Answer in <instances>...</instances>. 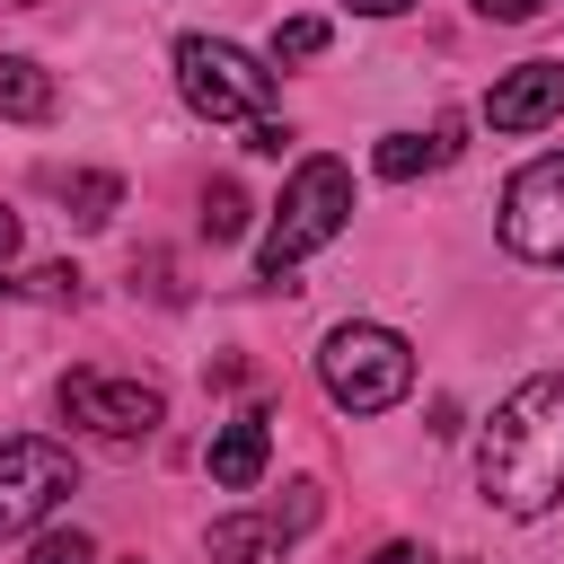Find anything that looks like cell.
<instances>
[{
  "mask_svg": "<svg viewBox=\"0 0 564 564\" xmlns=\"http://www.w3.org/2000/svg\"><path fill=\"white\" fill-rule=\"evenodd\" d=\"M476 485L502 520L555 511V494H564V370H538L494 405V423L476 441Z\"/></svg>",
  "mask_w": 564,
  "mask_h": 564,
  "instance_id": "obj_1",
  "label": "cell"
},
{
  "mask_svg": "<svg viewBox=\"0 0 564 564\" xmlns=\"http://www.w3.org/2000/svg\"><path fill=\"white\" fill-rule=\"evenodd\" d=\"M344 220H352V167L344 159H300L291 185H282V203H273V220H264V238H256V273L282 282L300 256H317L326 238H344Z\"/></svg>",
  "mask_w": 564,
  "mask_h": 564,
  "instance_id": "obj_2",
  "label": "cell"
},
{
  "mask_svg": "<svg viewBox=\"0 0 564 564\" xmlns=\"http://www.w3.org/2000/svg\"><path fill=\"white\" fill-rule=\"evenodd\" d=\"M176 88H185V106H194L203 123H220V132L273 123V70H264L256 53H238L229 35H185V44H176Z\"/></svg>",
  "mask_w": 564,
  "mask_h": 564,
  "instance_id": "obj_3",
  "label": "cell"
},
{
  "mask_svg": "<svg viewBox=\"0 0 564 564\" xmlns=\"http://www.w3.org/2000/svg\"><path fill=\"white\" fill-rule=\"evenodd\" d=\"M317 379H326V397H335L344 414H388V405H405V388H414V344H405L397 326L352 317V326H335V335L317 344Z\"/></svg>",
  "mask_w": 564,
  "mask_h": 564,
  "instance_id": "obj_4",
  "label": "cell"
},
{
  "mask_svg": "<svg viewBox=\"0 0 564 564\" xmlns=\"http://www.w3.org/2000/svg\"><path fill=\"white\" fill-rule=\"evenodd\" d=\"M62 494H79V458L62 441H0V538H35Z\"/></svg>",
  "mask_w": 564,
  "mask_h": 564,
  "instance_id": "obj_5",
  "label": "cell"
},
{
  "mask_svg": "<svg viewBox=\"0 0 564 564\" xmlns=\"http://www.w3.org/2000/svg\"><path fill=\"white\" fill-rule=\"evenodd\" d=\"M502 247L520 264H564V150L529 159L502 185Z\"/></svg>",
  "mask_w": 564,
  "mask_h": 564,
  "instance_id": "obj_6",
  "label": "cell"
},
{
  "mask_svg": "<svg viewBox=\"0 0 564 564\" xmlns=\"http://www.w3.org/2000/svg\"><path fill=\"white\" fill-rule=\"evenodd\" d=\"M62 414L97 441H150L167 423V397L150 379H106V370H70L62 379Z\"/></svg>",
  "mask_w": 564,
  "mask_h": 564,
  "instance_id": "obj_7",
  "label": "cell"
},
{
  "mask_svg": "<svg viewBox=\"0 0 564 564\" xmlns=\"http://www.w3.org/2000/svg\"><path fill=\"white\" fill-rule=\"evenodd\" d=\"M564 115V62H520L485 88V123L494 132H546Z\"/></svg>",
  "mask_w": 564,
  "mask_h": 564,
  "instance_id": "obj_8",
  "label": "cell"
},
{
  "mask_svg": "<svg viewBox=\"0 0 564 564\" xmlns=\"http://www.w3.org/2000/svg\"><path fill=\"white\" fill-rule=\"evenodd\" d=\"M264 458H273L264 414H238V423H220V432H212V485H220V494H247V485L264 476Z\"/></svg>",
  "mask_w": 564,
  "mask_h": 564,
  "instance_id": "obj_9",
  "label": "cell"
},
{
  "mask_svg": "<svg viewBox=\"0 0 564 564\" xmlns=\"http://www.w3.org/2000/svg\"><path fill=\"white\" fill-rule=\"evenodd\" d=\"M44 194H53L79 229H106V220H115V203H123V185H115L106 167H44Z\"/></svg>",
  "mask_w": 564,
  "mask_h": 564,
  "instance_id": "obj_10",
  "label": "cell"
},
{
  "mask_svg": "<svg viewBox=\"0 0 564 564\" xmlns=\"http://www.w3.org/2000/svg\"><path fill=\"white\" fill-rule=\"evenodd\" d=\"M53 106H62L53 70L26 53H0V123H53Z\"/></svg>",
  "mask_w": 564,
  "mask_h": 564,
  "instance_id": "obj_11",
  "label": "cell"
},
{
  "mask_svg": "<svg viewBox=\"0 0 564 564\" xmlns=\"http://www.w3.org/2000/svg\"><path fill=\"white\" fill-rule=\"evenodd\" d=\"M212 564H264V555H282L291 538L273 529V511H229V520H212Z\"/></svg>",
  "mask_w": 564,
  "mask_h": 564,
  "instance_id": "obj_12",
  "label": "cell"
},
{
  "mask_svg": "<svg viewBox=\"0 0 564 564\" xmlns=\"http://www.w3.org/2000/svg\"><path fill=\"white\" fill-rule=\"evenodd\" d=\"M0 300H44V308H79V264H35V273H0Z\"/></svg>",
  "mask_w": 564,
  "mask_h": 564,
  "instance_id": "obj_13",
  "label": "cell"
},
{
  "mask_svg": "<svg viewBox=\"0 0 564 564\" xmlns=\"http://www.w3.org/2000/svg\"><path fill=\"white\" fill-rule=\"evenodd\" d=\"M423 167H441L432 141H414V132H388V141H379V176H388V185H405V176H423Z\"/></svg>",
  "mask_w": 564,
  "mask_h": 564,
  "instance_id": "obj_14",
  "label": "cell"
},
{
  "mask_svg": "<svg viewBox=\"0 0 564 564\" xmlns=\"http://www.w3.org/2000/svg\"><path fill=\"white\" fill-rule=\"evenodd\" d=\"M326 53V18H282L273 26V62H317Z\"/></svg>",
  "mask_w": 564,
  "mask_h": 564,
  "instance_id": "obj_15",
  "label": "cell"
},
{
  "mask_svg": "<svg viewBox=\"0 0 564 564\" xmlns=\"http://www.w3.org/2000/svg\"><path fill=\"white\" fill-rule=\"evenodd\" d=\"M247 212H256V203H247L238 185H212V194H203V238H238Z\"/></svg>",
  "mask_w": 564,
  "mask_h": 564,
  "instance_id": "obj_16",
  "label": "cell"
},
{
  "mask_svg": "<svg viewBox=\"0 0 564 564\" xmlns=\"http://www.w3.org/2000/svg\"><path fill=\"white\" fill-rule=\"evenodd\" d=\"M26 564H97V546H88V529H35Z\"/></svg>",
  "mask_w": 564,
  "mask_h": 564,
  "instance_id": "obj_17",
  "label": "cell"
},
{
  "mask_svg": "<svg viewBox=\"0 0 564 564\" xmlns=\"http://www.w3.org/2000/svg\"><path fill=\"white\" fill-rule=\"evenodd\" d=\"M555 0H476V18H502V26H520V18H546Z\"/></svg>",
  "mask_w": 564,
  "mask_h": 564,
  "instance_id": "obj_18",
  "label": "cell"
},
{
  "mask_svg": "<svg viewBox=\"0 0 564 564\" xmlns=\"http://www.w3.org/2000/svg\"><path fill=\"white\" fill-rule=\"evenodd\" d=\"M247 150H256V159H282V150H291V123H282V115H273V123H256V132H247Z\"/></svg>",
  "mask_w": 564,
  "mask_h": 564,
  "instance_id": "obj_19",
  "label": "cell"
},
{
  "mask_svg": "<svg viewBox=\"0 0 564 564\" xmlns=\"http://www.w3.org/2000/svg\"><path fill=\"white\" fill-rule=\"evenodd\" d=\"M370 564H432V555H423V546H414V538H388V546H379V555H370Z\"/></svg>",
  "mask_w": 564,
  "mask_h": 564,
  "instance_id": "obj_20",
  "label": "cell"
},
{
  "mask_svg": "<svg viewBox=\"0 0 564 564\" xmlns=\"http://www.w3.org/2000/svg\"><path fill=\"white\" fill-rule=\"evenodd\" d=\"M9 256H18V212H0V273H9Z\"/></svg>",
  "mask_w": 564,
  "mask_h": 564,
  "instance_id": "obj_21",
  "label": "cell"
},
{
  "mask_svg": "<svg viewBox=\"0 0 564 564\" xmlns=\"http://www.w3.org/2000/svg\"><path fill=\"white\" fill-rule=\"evenodd\" d=\"M352 9H361V18H405L414 0H352Z\"/></svg>",
  "mask_w": 564,
  "mask_h": 564,
  "instance_id": "obj_22",
  "label": "cell"
},
{
  "mask_svg": "<svg viewBox=\"0 0 564 564\" xmlns=\"http://www.w3.org/2000/svg\"><path fill=\"white\" fill-rule=\"evenodd\" d=\"M18 9H35V0H18Z\"/></svg>",
  "mask_w": 564,
  "mask_h": 564,
  "instance_id": "obj_23",
  "label": "cell"
},
{
  "mask_svg": "<svg viewBox=\"0 0 564 564\" xmlns=\"http://www.w3.org/2000/svg\"><path fill=\"white\" fill-rule=\"evenodd\" d=\"M132 564H141V555H132Z\"/></svg>",
  "mask_w": 564,
  "mask_h": 564,
  "instance_id": "obj_24",
  "label": "cell"
}]
</instances>
